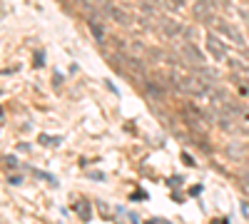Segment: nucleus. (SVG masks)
Wrapping results in <instances>:
<instances>
[{"label": "nucleus", "mask_w": 249, "mask_h": 224, "mask_svg": "<svg viewBox=\"0 0 249 224\" xmlns=\"http://www.w3.org/2000/svg\"><path fill=\"white\" fill-rule=\"evenodd\" d=\"M160 25H162V30H164L167 37H175V35L182 33V25L177 23V20H172V17H160Z\"/></svg>", "instance_id": "nucleus-5"}, {"label": "nucleus", "mask_w": 249, "mask_h": 224, "mask_svg": "<svg viewBox=\"0 0 249 224\" xmlns=\"http://www.w3.org/2000/svg\"><path fill=\"white\" fill-rule=\"evenodd\" d=\"M242 185L249 190V172H247V174H242Z\"/></svg>", "instance_id": "nucleus-12"}, {"label": "nucleus", "mask_w": 249, "mask_h": 224, "mask_svg": "<svg viewBox=\"0 0 249 224\" xmlns=\"http://www.w3.org/2000/svg\"><path fill=\"white\" fill-rule=\"evenodd\" d=\"M170 83L175 90L184 92V95H195L202 97L210 92V83H204L199 75H187V72H170Z\"/></svg>", "instance_id": "nucleus-1"}, {"label": "nucleus", "mask_w": 249, "mask_h": 224, "mask_svg": "<svg viewBox=\"0 0 249 224\" xmlns=\"http://www.w3.org/2000/svg\"><path fill=\"white\" fill-rule=\"evenodd\" d=\"M184 52H187V57H190L192 63H199V65L204 63V55H202V50H199V48H195L192 43H187V45H184Z\"/></svg>", "instance_id": "nucleus-8"}, {"label": "nucleus", "mask_w": 249, "mask_h": 224, "mask_svg": "<svg viewBox=\"0 0 249 224\" xmlns=\"http://www.w3.org/2000/svg\"><path fill=\"white\" fill-rule=\"evenodd\" d=\"M88 25H90V30H92V37L97 40V43H105V37H107V33H105V25H102V23H97V17H95V15H88Z\"/></svg>", "instance_id": "nucleus-4"}, {"label": "nucleus", "mask_w": 249, "mask_h": 224, "mask_svg": "<svg viewBox=\"0 0 249 224\" xmlns=\"http://www.w3.org/2000/svg\"><path fill=\"white\" fill-rule=\"evenodd\" d=\"M204 48H207V52H210L214 60H219V63L230 60V55H227V45L222 43L214 33H207V35H204Z\"/></svg>", "instance_id": "nucleus-2"}, {"label": "nucleus", "mask_w": 249, "mask_h": 224, "mask_svg": "<svg viewBox=\"0 0 249 224\" xmlns=\"http://www.w3.org/2000/svg\"><path fill=\"white\" fill-rule=\"evenodd\" d=\"M197 3H210V0H197Z\"/></svg>", "instance_id": "nucleus-14"}, {"label": "nucleus", "mask_w": 249, "mask_h": 224, "mask_svg": "<svg viewBox=\"0 0 249 224\" xmlns=\"http://www.w3.org/2000/svg\"><path fill=\"white\" fill-rule=\"evenodd\" d=\"M214 5H219V8H227L230 3H227V0H214Z\"/></svg>", "instance_id": "nucleus-13"}, {"label": "nucleus", "mask_w": 249, "mask_h": 224, "mask_svg": "<svg viewBox=\"0 0 249 224\" xmlns=\"http://www.w3.org/2000/svg\"><path fill=\"white\" fill-rule=\"evenodd\" d=\"M155 3H157V0H155Z\"/></svg>", "instance_id": "nucleus-16"}, {"label": "nucleus", "mask_w": 249, "mask_h": 224, "mask_svg": "<svg viewBox=\"0 0 249 224\" xmlns=\"http://www.w3.org/2000/svg\"><path fill=\"white\" fill-rule=\"evenodd\" d=\"M247 23H249V15H247Z\"/></svg>", "instance_id": "nucleus-15"}, {"label": "nucleus", "mask_w": 249, "mask_h": 224, "mask_svg": "<svg viewBox=\"0 0 249 224\" xmlns=\"http://www.w3.org/2000/svg\"><path fill=\"white\" fill-rule=\"evenodd\" d=\"M0 165H5L8 170H15V167H18V159L8 155V157H0Z\"/></svg>", "instance_id": "nucleus-10"}, {"label": "nucleus", "mask_w": 249, "mask_h": 224, "mask_svg": "<svg viewBox=\"0 0 249 224\" xmlns=\"http://www.w3.org/2000/svg\"><path fill=\"white\" fill-rule=\"evenodd\" d=\"M167 5H170V8H175V10H179V8L184 5V0H167Z\"/></svg>", "instance_id": "nucleus-11"}, {"label": "nucleus", "mask_w": 249, "mask_h": 224, "mask_svg": "<svg viewBox=\"0 0 249 224\" xmlns=\"http://www.w3.org/2000/svg\"><path fill=\"white\" fill-rule=\"evenodd\" d=\"M77 212H80V217L85 219V222L90 219V205H88V199H80L77 202Z\"/></svg>", "instance_id": "nucleus-9"}, {"label": "nucleus", "mask_w": 249, "mask_h": 224, "mask_svg": "<svg viewBox=\"0 0 249 224\" xmlns=\"http://www.w3.org/2000/svg\"><path fill=\"white\" fill-rule=\"evenodd\" d=\"M107 13H110V17L115 20V23H120V25H130V23H132V17H130L127 13H124L122 8H115V5H112Z\"/></svg>", "instance_id": "nucleus-6"}, {"label": "nucleus", "mask_w": 249, "mask_h": 224, "mask_svg": "<svg viewBox=\"0 0 249 224\" xmlns=\"http://www.w3.org/2000/svg\"><path fill=\"white\" fill-rule=\"evenodd\" d=\"M144 92H147L150 97H155V100L157 97L162 100L164 97V85H157V83H152V80H144Z\"/></svg>", "instance_id": "nucleus-7"}, {"label": "nucleus", "mask_w": 249, "mask_h": 224, "mask_svg": "<svg viewBox=\"0 0 249 224\" xmlns=\"http://www.w3.org/2000/svg\"><path fill=\"white\" fill-rule=\"evenodd\" d=\"M212 23H214V28H217V30H222V33H224L227 37H230V40H234V43H237L239 48H244V45H247V43H244V37H242V33H239L234 25H230V23H227V20H222V17H214Z\"/></svg>", "instance_id": "nucleus-3"}]
</instances>
